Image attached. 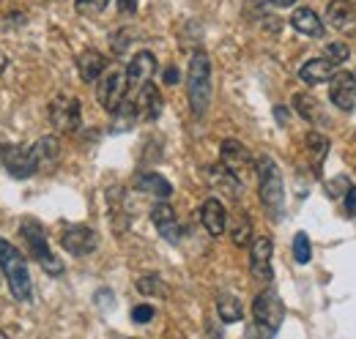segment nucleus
<instances>
[{
    "instance_id": "aec40b11",
    "label": "nucleus",
    "mask_w": 356,
    "mask_h": 339,
    "mask_svg": "<svg viewBox=\"0 0 356 339\" xmlns=\"http://www.w3.org/2000/svg\"><path fill=\"white\" fill-rule=\"evenodd\" d=\"M134 104H137V113H140L145 121H156L159 113H162V96H159L156 85H151V83L140 85V99H137Z\"/></svg>"
},
{
    "instance_id": "39448f33",
    "label": "nucleus",
    "mask_w": 356,
    "mask_h": 339,
    "mask_svg": "<svg viewBox=\"0 0 356 339\" xmlns=\"http://www.w3.org/2000/svg\"><path fill=\"white\" fill-rule=\"evenodd\" d=\"M127 69H110V72H102L99 74V85H96V99L99 104L107 110V113H115L118 104L127 99Z\"/></svg>"
},
{
    "instance_id": "ea45409f",
    "label": "nucleus",
    "mask_w": 356,
    "mask_h": 339,
    "mask_svg": "<svg viewBox=\"0 0 356 339\" xmlns=\"http://www.w3.org/2000/svg\"><path fill=\"white\" fill-rule=\"evenodd\" d=\"M6 63H8V60H6V55L0 52V74H3V69H6Z\"/></svg>"
},
{
    "instance_id": "6e6552de",
    "label": "nucleus",
    "mask_w": 356,
    "mask_h": 339,
    "mask_svg": "<svg viewBox=\"0 0 356 339\" xmlns=\"http://www.w3.org/2000/svg\"><path fill=\"white\" fill-rule=\"evenodd\" d=\"M60 244H63L66 252H72L74 257H86V254H90L99 247V235H96V230H90L88 224H69L63 230Z\"/></svg>"
},
{
    "instance_id": "bb28decb",
    "label": "nucleus",
    "mask_w": 356,
    "mask_h": 339,
    "mask_svg": "<svg viewBox=\"0 0 356 339\" xmlns=\"http://www.w3.org/2000/svg\"><path fill=\"white\" fill-rule=\"evenodd\" d=\"M305 145H307V151H310L315 172H321V162H323V156L329 154V140H326L323 134H318V131H310V134L305 137Z\"/></svg>"
},
{
    "instance_id": "4c0bfd02",
    "label": "nucleus",
    "mask_w": 356,
    "mask_h": 339,
    "mask_svg": "<svg viewBox=\"0 0 356 339\" xmlns=\"http://www.w3.org/2000/svg\"><path fill=\"white\" fill-rule=\"evenodd\" d=\"M165 83H168V85H176L178 83V69H176V66H170V69L165 72Z\"/></svg>"
},
{
    "instance_id": "9b49d317",
    "label": "nucleus",
    "mask_w": 356,
    "mask_h": 339,
    "mask_svg": "<svg viewBox=\"0 0 356 339\" xmlns=\"http://www.w3.org/2000/svg\"><path fill=\"white\" fill-rule=\"evenodd\" d=\"M31 151V159H33V165H36V172H42V170H55V165L60 162V140L55 137V134H47L42 137L33 148H28Z\"/></svg>"
},
{
    "instance_id": "6ab92c4d",
    "label": "nucleus",
    "mask_w": 356,
    "mask_h": 339,
    "mask_svg": "<svg viewBox=\"0 0 356 339\" xmlns=\"http://www.w3.org/2000/svg\"><path fill=\"white\" fill-rule=\"evenodd\" d=\"M334 74V63L326 60V58H312L307 60L302 69H299V80L305 85H323L332 80Z\"/></svg>"
},
{
    "instance_id": "f257e3e1",
    "label": "nucleus",
    "mask_w": 356,
    "mask_h": 339,
    "mask_svg": "<svg viewBox=\"0 0 356 339\" xmlns=\"http://www.w3.org/2000/svg\"><path fill=\"white\" fill-rule=\"evenodd\" d=\"M186 93H189V107L197 118L206 115L209 104H211V58L197 49L189 60V72H186Z\"/></svg>"
},
{
    "instance_id": "c756f323",
    "label": "nucleus",
    "mask_w": 356,
    "mask_h": 339,
    "mask_svg": "<svg viewBox=\"0 0 356 339\" xmlns=\"http://www.w3.org/2000/svg\"><path fill=\"white\" fill-rule=\"evenodd\" d=\"M293 257H296V263H302V265L312 260L310 238H307L305 233H296V238H293Z\"/></svg>"
},
{
    "instance_id": "c85d7f7f",
    "label": "nucleus",
    "mask_w": 356,
    "mask_h": 339,
    "mask_svg": "<svg viewBox=\"0 0 356 339\" xmlns=\"http://www.w3.org/2000/svg\"><path fill=\"white\" fill-rule=\"evenodd\" d=\"M137 290L143 296H156V298H168V285L159 279V274H145L137 279Z\"/></svg>"
},
{
    "instance_id": "a878e982",
    "label": "nucleus",
    "mask_w": 356,
    "mask_h": 339,
    "mask_svg": "<svg viewBox=\"0 0 356 339\" xmlns=\"http://www.w3.org/2000/svg\"><path fill=\"white\" fill-rule=\"evenodd\" d=\"M293 107H296V113H299L305 121H310V124H321V121H323L321 104H318V99H312L310 93H296V96H293Z\"/></svg>"
},
{
    "instance_id": "c9c22d12",
    "label": "nucleus",
    "mask_w": 356,
    "mask_h": 339,
    "mask_svg": "<svg viewBox=\"0 0 356 339\" xmlns=\"http://www.w3.org/2000/svg\"><path fill=\"white\" fill-rule=\"evenodd\" d=\"M118 11L134 14V11H137V0H118Z\"/></svg>"
},
{
    "instance_id": "7ed1b4c3",
    "label": "nucleus",
    "mask_w": 356,
    "mask_h": 339,
    "mask_svg": "<svg viewBox=\"0 0 356 339\" xmlns=\"http://www.w3.org/2000/svg\"><path fill=\"white\" fill-rule=\"evenodd\" d=\"M258 195H261V203L266 206V211L280 219L282 208H285V183H282V172L277 167V162L271 156H261L258 159Z\"/></svg>"
},
{
    "instance_id": "dca6fc26",
    "label": "nucleus",
    "mask_w": 356,
    "mask_h": 339,
    "mask_svg": "<svg viewBox=\"0 0 356 339\" xmlns=\"http://www.w3.org/2000/svg\"><path fill=\"white\" fill-rule=\"evenodd\" d=\"M200 222H203V227H206L214 238H220L225 230H227V211H225V206L217 197H209V200L200 206Z\"/></svg>"
},
{
    "instance_id": "5701e85b",
    "label": "nucleus",
    "mask_w": 356,
    "mask_h": 339,
    "mask_svg": "<svg viewBox=\"0 0 356 339\" xmlns=\"http://www.w3.org/2000/svg\"><path fill=\"white\" fill-rule=\"evenodd\" d=\"M326 19H329V25L343 31V28H348V25L356 22V6L351 0H332L326 6Z\"/></svg>"
},
{
    "instance_id": "e433bc0d",
    "label": "nucleus",
    "mask_w": 356,
    "mask_h": 339,
    "mask_svg": "<svg viewBox=\"0 0 356 339\" xmlns=\"http://www.w3.org/2000/svg\"><path fill=\"white\" fill-rule=\"evenodd\" d=\"M274 115H277V124H280V126H285V124H288V110L274 107Z\"/></svg>"
},
{
    "instance_id": "9d476101",
    "label": "nucleus",
    "mask_w": 356,
    "mask_h": 339,
    "mask_svg": "<svg viewBox=\"0 0 356 339\" xmlns=\"http://www.w3.org/2000/svg\"><path fill=\"white\" fill-rule=\"evenodd\" d=\"M271 252H274V244L271 238L261 235L252 241V252H250V271L258 282H271Z\"/></svg>"
},
{
    "instance_id": "412c9836",
    "label": "nucleus",
    "mask_w": 356,
    "mask_h": 339,
    "mask_svg": "<svg viewBox=\"0 0 356 339\" xmlns=\"http://www.w3.org/2000/svg\"><path fill=\"white\" fill-rule=\"evenodd\" d=\"M134 186L140 192H145V195L159 197V200H168L173 195V183L168 178H162L159 172H143V175H137L134 178Z\"/></svg>"
},
{
    "instance_id": "7c9ffc66",
    "label": "nucleus",
    "mask_w": 356,
    "mask_h": 339,
    "mask_svg": "<svg viewBox=\"0 0 356 339\" xmlns=\"http://www.w3.org/2000/svg\"><path fill=\"white\" fill-rule=\"evenodd\" d=\"M323 55H326V60H332L334 66H340V63H346V60H348V55H351V52H348V44L334 42V44H329V47H326V52H323Z\"/></svg>"
},
{
    "instance_id": "f704fd0d",
    "label": "nucleus",
    "mask_w": 356,
    "mask_h": 339,
    "mask_svg": "<svg viewBox=\"0 0 356 339\" xmlns=\"http://www.w3.org/2000/svg\"><path fill=\"white\" fill-rule=\"evenodd\" d=\"M346 211L356 216V186H351L348 192H346Z\"/></svg>"
},
{
    "instance_id": "a19ab883",
    "label": "nucleus",
    "mask_w": 356,
    "mask_h": 339,
    "mask_svg": "<svg viewBox=\"0 0 356 339\" xmlns=\"http://www.w3.org/2000/svg\"><path fill=\"white\" fill-rule=\"evenodd\" d=\"M0 337H6V331H0Z\"/></svg>"
},
{
    "instance_id": "f8f14e48",
    "label": "nucleus",
    "mask_w": 356,
    "mask_h": 339,
    "mask_svg": "<svg viewBox=\"0 0 356 339\" xmlns=\"http://www.w3.org/2000/svg\"><path fill=\"white\" fill-rule=\"evenodd\" d=\"M3 165L6 170L14 175V178H31L36 172V165L31 159V151L28 148H19V145H6L3 151Z\"/></svg>"
},
{
    "instance_id": "423d86ee",
    "label": "nucleus",
    "mask_w": 356,
    "mask_h": 339,
    "mask_svg": "<svg viewBox=\"0 0 356 339\" xmlns=\"http://www.w3.org/2000/svg\"><path fill=\"white\" fill-rule=\"evenodd\" d=\"M49 126L60 134H72L80 129L83 121V107H80V99L74 96H55L52 104H49Z\"/></svg>"
},
{
    "instance_id": "473e14b6",
    "label": "nucleus",
    "mask_w": 356,
    "mask_h": 339,
    "mask_svg": "<svg viewBox=\"0 0 356 339\" xmlns=\"http://www.w3.org/2000/svg\"><path fill=\"white\" fill-rule=\"evenodd\" d=\"M110 0H74V8L80 14H102Z\"/></svg>"
},
{
    "instance_id": "f03ea898",
    "label": "nucleus",
    "mask_w": 356,
    "mask_h": 339,
    "mask_svg": "<svg viewBox=\"0 0 356 339\" xmlns=\"http://www.w3.org/2000/svg\"><path fill=\"white\" fill-rule=\"evenodd\" d=\"M0 268L6 274V282L11 288V296L22 304H28L33 298V282H31V271L22 252L17 247H11L6 238H0Z\"/></svg>"
},
{
    "instance_id": "a211bd4d",
    "label": "nucleus",
    "mask_w": 356,
    "mask_h": 339,
    "mask_svg": "<svg viewBox=\"0 0 356 339\" xmlns=\"http://www.w3.org/2000/svg\"><path fill=\"white\" fill-rule=\"evenodd\" d=\"M291 25L296 28V33H302V36H310V39H321L323 36V22H321V17L307 8V6H302V8H296L293 14H291Z\"/></svg>"
},
{
    "instance_id": "1a4fd4ad",
    "label": "nucleus",
    "mask_w": 356,
    "mask_h": 339,
    "mask_svg": "<svg viewBox=\"0 0 356 339\" xmlns=\"http://www.w3.org/2000/svg\"><path fill=\"white\" fill-rule=\"evenodd\" d=\"M329 99L337 110L348 113L356 107V74L351 72H340V74H332L329 80Z\"/></svg>"
},
{
    "instance_id": "393cba45",
    "label": "nucleus",
    "mask_w": 356,
    "mask_h": 339,
    "mask_svg": "<svg viewBox=\"0 0 356 339\" xmlns=\"http://www.w3.org/2000/svg\"><path fill=\"white\" fill-rule=\"evenodd\" d=\"M137 118H140V113H137V104L129 101V99H124L121 104H118V110H115V124H113V134H118V131H129V129L137 124Z\"/></svg>"
},
{
    "instance_id": "58836bf2",
    "label": "nucleus",
    "mask_w": 356,
    "mask_h": 339,
    "mask_svg": "<svg viewBox=\"0 0 356 339\" xmlns=\"http://www.w3.org/2000/svg\"><path fill=\"white\" fill-rule=\"evenodd\" d=\"M266 3H271L274 8H288V6H293L296 0H266Z\"/></svg>"
},
{
    "instance_id": "2f4dec72",
    "label": "nucleus",
    "mask_w": 356,
    "mask_h": 339,
    "mask_svg": "<svg viewBox=\"0 0 356 339\" xmlns=\"http://www.w3.org/2000/svg\"><path fill=\"white\" fill-rule=\"evenodd\" d=\"M351 189V181H348V175H337V178H332L329 183H326V192H329V197H340V195H346Z\"/></svg>"
},
{
    "instance_id": "0eeeda50",
    "label": "nucleus",
    "mask_w": 356,
    "mask_h": 339,
    "mask_svg": "<svg viewBox=\"0 0 356 339\" xmlns=\"http://www.w3.org/2000/svg\"><path fill=\"white\" fill-rule=\"evenodd\" d=\"M252 315L264 334H277V329L282 326V317H285V306L274 290H264L252 304Z\"/></svg>"
},
{
    "instance_id": "f3484780",
    "label": "nucleus",
    "mask_w": 356,
    "mask_h": 339,
    "mask_svg": "<svg viewBox=\"0 0 356 339\" xmlns=\"http://www.w3.org/2000/svg\"><path fill=\"white\" fill-rule=\"evenodd\" d=\"M206 175H209V181L214 183V189H217V192H222V195L233 197V200L241 195V181H238V175H236V172H230L222 162H220V165H211V167L206 170Z\"/></svg>"
},
{
    "instance_id": "2eb2a0df",
    "label": "nucleus",
    "mask_w": 356,
    "mask_h": 339,
    "mask_svg": "<svg viewBox=\"0 0 356 339\" xmlns=\"http://www.w3.org/2000/svg\"><path fill=\"white\" fill-rule=\"evenodd\" d=\"M220 159H222L225 167L236 172V175H241L244 170L252 167V154L238 140H225L222 148H220Z\"/></svg>"
},
{
    "instance_id": "20e7f679",
    "label": "nucleus",
    "mask_w": 356,
    "mask_h": 339,
    "mask_svg": "<svg viewBox=\"0 0 356 339\" xmlns=\"http://www.w3.org/2000/svg\"><path fill=\"white\" fill-rule=\"evenodd\" d=\"M22 235H25L28 247L33 249V257L39 260V265L44 268L47 274L60 276V274H63V263H60V257H55V252H49L44 227H42L39 222H33V219H25V222H22Z\"/></svg>"
},
{
    "instance_id": "b1692460",
    "label": "nucleus",
    "mask_w": 356,
    "mask_h": 339,
    "mask_svg": "<svg viewBox=\"0 0 356 339\" xmlns=\"http://www.w3.org/2000/svg\"><path fill=\"white\" fill-rule=\"evenodd\" d=\"M217 312H220V317H222L225 323H238L244 317V306H241V301L233 296V293H220V298H217Z\"/></svg>"
},
{
    "instance_id": "4468645a",
    "label": "nucleus",
    "mask_w": 356,
    "mask_h": 339,
    "mask_svg": "<svg viewBox=\"0 0 356 339\" xmlns=\"http://www.w3.org/2000/svg\"><path fill=\"white\" fill-rule=\"evenodd\" d=\"M151 222L156 224V230H159V235H162L165 241L176 244L178 238H181V227H178L176 211H173V206H168L165 200L151 208Z\"/></svg>"
},
{
    "instance_id": "cd10ccee",
    "label": "nucleus",
    "mask_w": 356,
    "mask_h": 339,
    "mask_svg": "<svg viewBox=\"0 0 356 339\" xmlns=\"http://www.w3.org/2000/svg\"><path fill=\"white\" fill-rule=\"evenodd\" d=\"M230 238L236 247H247L252 241V219L247 213H238L236 222L230 224Z\"/></svg>"
},
{
    "instance_id": "ddd939ff",
    "label": "nucleus",
    "mask_w": 356,
    "mask_h": 339,
    "mask_svg": "<svg viewBox=\"0 0 356 339\" xmlns=\"http://www.w3.org/2000/svg\"><path fill=\"white\" fill-rule=\"evenodd\" d=\"M154 72H156V58H154V52L143 49V52L134 55L129 60V66H127V83H129V88H140V85L151 83Z\"/></svg>"
},
{
    "instance_id": "4be33fe9",
    "label": "nucleus",
    "mask_w": 356,
    "mask_h": 339,
    "mask_svg": "<svg viewBox=\"0 0 356 339\" xmlns=\"http://www.w3.org/2000/svg\"><path fill=\"white\" fill-rule=\"evenodd\" d=\"M104 66H107V58L102 52H96V49H86L83 55H77V69H80L83 83L99 80V74L104 72Z\"/></svg>"
},
{
    "instance_id": "72a5a7b5",
    "label": "nucleus",
    "mask_w": 356,
    "mask_h": 339,
    "mask_svg": "<svg viewBox=\"0 0 356 339\" xmlns=\"http://www.w3.org/2000/svg\"><path fill=\"white\" fill-rule=\"evenodd\" d=\"M154 306L151 304H140V306H134L132 309V320L134 323H151L154 320Z\"/></svg>"
}]
</instances>
